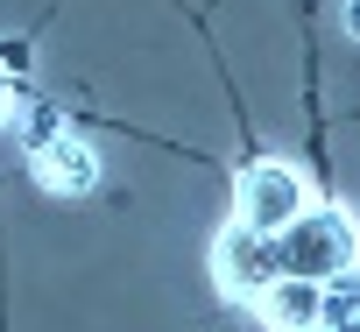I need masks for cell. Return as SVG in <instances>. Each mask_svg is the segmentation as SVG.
Segmentation results:
<instances>
[{
    "instance_id": "2",
    "label": "cell",
    "mask_w": 360,
    "mask_h": 332,
    "mask_svg": "<svg viewBox=\"0 0 360 332\" xmlns=\"http://www.w3.org/2000/svg\"><path fill=\"white\" fill-rule=\"evenodd\" d=\"M304 205H311V177L297 170V162H283V155H255L248 170L233 177V219L255 226V234L290 226Z\"/></svg>"
},
{
    "instance_id": "6",
    "label": "cell",
    "mask_w": 360,
    "mask_h": 332,
    "mask_svg": "<svg viewBox=\"0 0 360 332\" xmlns=\"http://www.w3.org/2000/svg\"><path fill=\"white\" fill-rule=\"evenodd\" d=\"M57 127H71V120H64V106H57V99H43V92H22V85H15V99H8V120H0V134H15V148L29 155V148H43Z\"/></svg>"
},
{
    "instance_id": "5",
    "label": "cell",
    "mask_w": 360,
    "mask_h": 332,
    "mask_svg": "<svg viewBox=\"0 0 360 332\" xmlns=\"http://www.w3.org/2000/svg\"><path fill=\"white\" fill-rule=\"evenodd\" d=\"M318 290H325V283L276 276V283L255 297V318H262V332H318Z\"/></svg>"
},
{
    "instance_id": "7",
    "label": "cell",
    "mask_w": 360,
    "mask_h": 332,
    "mask_svg": "<svg viewBox=\"0 0 360 332\" xmlns=\"http://www.w3.org/2000/svg\"><path fill=\"white\" fill-rule=\"evenodd\" d=\"M318 332H360V283H353V269L318 290Z\"/></svg>"
},
{
    "instance_id": "4",
    "label": "cell",
    "mask_w": 360,
    "mask_h": 332,
    "mask_svg": "<svg viewBox=\"0 0 360 332\" xmlns=\"http://www.w3.org/2000/svg\"><path fill=\"white\" fill-rule=\"evenodd\" d=\"M22 162H29L36 191H50V198H85V191L99 184V148H92L78 127H57V134H50L43 148H29Z\"/></svg>"
},
{
    "instance_id": "1",
    "label": "cell",
    "mask_w": 360,
    "mask_h": 332,
    "mask_svg": "<svg viewBox=\"0 0 360 332\" xmlns=\"http://www.w3.org/2000/svg\"><path fill=\"white\" fill-rule=\"evenodd\" d=\"M269 241H276V269L297 276V283H332V276H346L360 262V234H353L346 205H318V198L290 226H276Z\"/></svg>"
},
{
    "instance_id": "8",
    "label": "cell",
    "mask_w": 360,
    "mask_h": 332,
    "mask_svg": "<svg viewBox=\"0 0 360 332\" xmlns=\"http://www.w3.org/2000/svg\"><path fill=\"white\" fill-rule=\"evenodd\" d=\"M8 99H15V78H8V71H0V120H8Z\"/></svg>"
},
{
    "instance_id": "3",
    "label": "cell",
    "mask_w": 360,
    "mask_h": 332,
    "mask_svg": "<svg viewBox=\"0 0 360 332\" xmlns=\"http://www.w3.org/2000/svg\"><path fill=\"white\" fill-rule=\"evenodd\" d=\"M283 269H276V241L269 234H255V226H219V241H212V283H219V297L226 304H255L269 283H276Z\"/></svg>"
}]
</instances>
